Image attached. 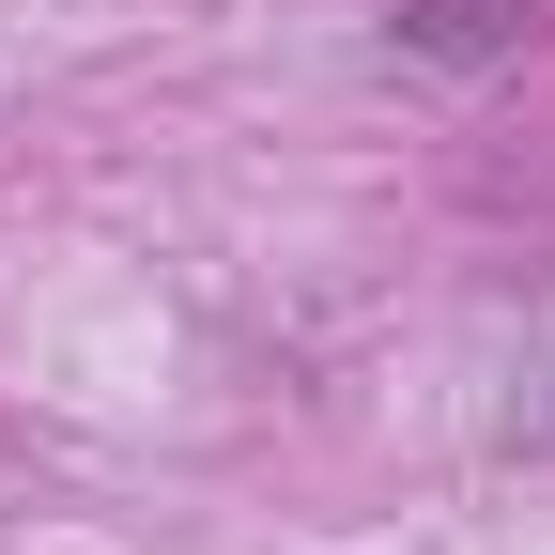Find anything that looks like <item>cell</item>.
<instances>
[{"instance_id":"1","label":"cell","mask_w":555,"mask_h":555,"mask_svg":"<svg viewBox=\"0 0 555 555\" xmlns=\"http://www.w3.org/2000/svg\"><path fill=\"white\" fill-rule=\"evenodd\" d=\"M525 16V0H416V31H433V47H494Z\"/></svg>"},{"instance_id":"2","label":"cell","mask_w":555,"mask_h":555,"mask_svg":"<svg viewBox=\"0 0 555 555\" xmlns=\"http://www.w3.org/2000/svg\"><path fill=\"white\" fill-rule=\"evenodd\" d=\"M540 433H555V371H540Z\"/></svg>"}]
</instances>
